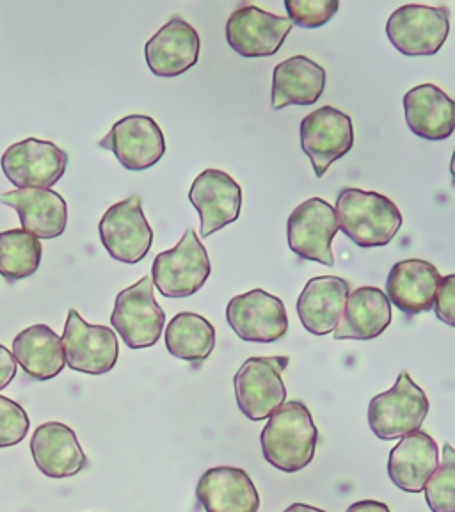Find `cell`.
<instances>
[{
    "label": "cell",
    "mask_w": 455,
    "mask_h": 512,
    "mask_svg": "<svg viewBox=\"0 0 455 512\" xmlns=\"http://www.w3.org/2000/svg\"><path fill=\"white\" fill-rule=\"evenodd\" d=\"M260 443L264 459L271 466L285 473L301 472L315 457L319 429L306 404L290 400L269 416Z\"/></svg>",
    "instance_id": "1"
},
{
    "label": "cell",
    "mask_w": 455,
    "mask_h": 512,
    "mask_svg": "<svg viewBox=\"0 0 455 512\" xmlns=\"http://www.w3.org/2000/svg\"><path fill=\"white\" fill-rule=\"evenodd\" d=\"M338 228L360 248L388 246L402 226V214L379 192L344 189L336 200Z\"/></svg>",
    "instance_id": "2"
},
{
    "label": "cell",
    "mask_w": 455,
    "mask_h": 512,
    "mask_svg": "<svg viewBox=\"0 0 455 512\" xmlns=\"http://www.w3.org/2000/svg\"><path fill=\"white\" fill-rule=\"evenodd\" d=\"M429 399L406 370L392 390L376 395L368 404V425L379 440L392 441L420 431L429 415Z\"/></svg>",
    "instance_id": "3"
},
{
    "label": "cell",
    "mask_w": 455,
    "mask_h": 512,
    "mask_svg": "<svg viewBox=\"0 0 455 512\" xmlns=\"http://www.w3.org/2000/svg\"><path fill=\"white\" fill-rule=\"evenodd\" d=\"M212 272L207 249L196 232L187 228L184 237L169 251L155 256L152 267L153 287L169 299H185L200 292Z\"/></svg>",
    "instance_id": "4"
},
{
    "label": "cell",
    "mask_w": 455,
    "mask_h": 512,
    "mask_svg": "<svg viewBox=\"0 0 455 512\" xmlns=\"http://www.w3.org/2000/svg\"><path fill=\"white\" fill-rule=\"evenodd\" d=\"M287 367V356H256L244 361L233 379L235 399L242 415L251 422H262L285 404L287 388L281 376Z\"/></svg>",
    "instance_id": "5"
},
{
    "label": "cell",
    "mask_w": 455,
    "mask_h": 512,
    "mask_svg": "<svg viewBox=\"0 0 455 512\" xmlns=\"http://www.w3.org/2000/svg\"><path fill=\"white\" fill-rule=\"evenodd\" d=\"M111 324L130 349H146L159 342L166 324V313L153 297L150 276H144L136 285L121 290L114 303Z\"/></svg>",
    "instance_id": "6"
},
{
    "label": "cell",
    "mask_w": 455,
    "mask_h": 512,
    "mask_svg": "<svg viewBox=\"0 0 455 512\" xmlns=\"http://www.w3.org/2000/svg\"><path fill=\"white\" fill-rule=\"evenodd\" d=\"M386 34L404 56H434L450 34V13L445 8L406 4L388 18Z\"/></svg>",
    "instance_id": "7"
},
{
    "label": "cell",
    "mask_w": 455,
    "mask_h": 512,
    "mask_svg": "<svg viewBox=\"0 0 455 512\" xmlns=\"http://www.w3.org/2000/svg\"><path fill=\"white\" fill-rule=\"evenodd\" d=\"M61 342L66 365L80 374L102 376L111 372L120 358V342L114 329L89 324L73 308L68 312Z\"/></svg>",
    "instance_id": "8"
},
{
    "label": "cell",
    "mask_w": 455,
    "mask_h": 512,
    "mask_svg": "<svg viewBox=\"0 0 455 512\" xmlns=\"http://www.w3.org/2000/svg\"><path fill=\"white\" fill-rule=\"evenodd\" d=\"M98 233L107 253L123 264H139L150 253L152 226L146 221L139 194L107 208L98 224Z\"/></svg>",
    "instance_id": "9"
},
{
    "label": "cell",
    "mask_w": 455,
    "mask_h": 512,
    "mask_svg": "<svg viewBox=\"0 0 455 512\" xmlns=\"http://www.w3.org/2000/svg\"><path fill=\"white\" fill-rule=\"evenodd\" d=\"M338 232L335 207L326 200L312 198L301 203L288 217V248L303 260L331 267L335 265L331 244Z\"/></svg>",
    "instance_id": "10"
},
{
    "label": "cell",
    "mask_w": 455,
    "mask_h": 512,
    "mask_svg": "<svg viewBox=\"0 0 455 512\" xmlns=\"http://www.w3.org/2000/svg\"><path fill=\"white\" fill-rule=\"evenodd\" d=\"M0 166L18 189H50L63 178L68 155L57 144L29 137L9 146Z\"/></svg>",
    "instance_id": "11"
},
{
    "label": "cell",
    "mask_w": 455,
    "mask_h": 512,
    "mask_svg": "<svg viewBox=\"0 0 455 512\" xmlns=\"http://www.w3.org/2000/svg\"><path fill=\"white\" fill-rule=\"evenodd\" d=\"M301 146L312 162L317 178L326 175L331 164L351 152L354 127L349 114L331 105L310 112L301 121Z\"/></svg>",
    "instance_id": "12"
},
{
    "label": "cell",
    "mask_w": 455,
    "mask_h": 512,
    "mask_svg": "<svg viewBox=\"0 0 455 512\" xmlns=\"http://www.w3.org/2000/svg\"><path fill=\"white\" fill-rule=\"evenodd\" d=\"M226 319L240 340L253 344L278 342L288 331L285 304L262 288L233 297L226 308Z\"/></svg>",
    "instance_id": "13"
},
{
    "label": "cell",
    "mask_w": 455,
    "mask_h": 512,
    "mask_svg": "<svg viewBox=\"0 0 455 512\" xmlns=\"http://www.w3.org/2000/svg\"><path fill=\"white\" fill-rule=\"evenodd\" d=\"M98 146L114 153L128 171H146L166 153V139L159 123L143 114H130L114 123Z\"/></svg>",
    "instance_id": "14"
},
{
    "label": "cell",
    "mask_w": 455,
    "mask_h": 512,
    "mask_svg": "<svg viewBox=\"0 0 455 512\" xmlns=\"http://www.w3.org/2000/svg\"><path fill=\"white\" fill-rule=\"evenodd\" d=\"M288 16L272 15L269 11L244 4L233 11L226 24L228 45L242 57H271L280 50L292 31Z\"/></svg>",
    "instance_id": "15"
},
{
    "label": "cell",
    "mask_w": 455,
    "mask_h": 512,
    "mask_svg": "<svg viewBox=\"0 0 455 512\" xmlns=\"http://www.w3.org/2000/svg\"><path fill=\"white\" fill-rule=\"evenodd\" d=\"M189 201L200 214L201 237L207 239L239 219L242 189L221 169H205L192 182Z\"/></svg>",
    "instance_id": "16"
},
{
    "label": "cell",
    "mask_w": 455,
    "mask_h": 512,
    "mask_svg": "<svg viewBox=\"0 0 455 512\" xmlns=\"http://www.w3.org/2000/svg\"><path fill=\"white\" fill-rule=\"evenodd\" d=\"M200 34L182 18H171L144 47L150 72L157 77H178L200 59Z\"/></svg>",
    "instance_id": "17"
},
{
    "label": "cell",
    "mask_w": 455,
    "mask_h": 512,
    "mask_svg": "<svg viewBox=\"0 0 455 512\" xmlns=\"http://www.w3.org/2000/svg\"><path fill=\"white\" fill-rule=\"evenodd\" d=\"M31 454L38 470L50 479H68L88 466L72 427L61 422H47L34 431Z\"/></svg>",
    "instance_id": "18"
},
{
    "label": "cell",
    "mask_w": 455,
    "mask_h": 512,
    "mask_svg": "<svg viewBox=\"0 0 455 512\" xmlns=\"http://www.w3.org/2000/svg\"><path fill=\"white\" fill-rule=\"evenodd\" d=\"M440 281L436 265L420 258H409L393 265L386 280V296L400 312L408 315L431 312Z\"/></svg>",
    "instance_id": "19"
},
{
    "label": "cell",
    "mask_w": 455,
    "mask_h": 512,
    "mask_svg": "<svg viewBox=\"0 0 455 512\" xmlns=\"http://www.w3.org/2000/svg\"><path fill=\"white\" fill-rule=\"evenodd\" d=\"M0 203L15 208L22 230L38 239H57L66 230V201L52 189H15L0 194Z\"/></svg>",
    "instance_id": "20"
},
{
    "label": "cell",
    "mask_w": 455,
    "mask_h": 512,
    "mask_svg": "<svg viewBox=\"0 0 455 512\" xmlns=\"http://www.w3.org/2000/svg\"><path fill=\"white\" fill-rule=\"evenodd\" d=\"M196 496L207 512H258L260 496L246 470L216 466L201 475Z\"/></svg>",
    "instance_id": "21"
},
{
    "label": "cell",
    "mask_w": 455,
    "mask_h": 512,
    "mask_svg": "<svg viewBox=\"0 0 455 512\" xmlns=\"http://www.w3.org/2000/svg\"><path fill=\"white\" fill-rule=\"evenodd\" d=\"M349 294V283L338 276H319L308 281L297 299V315L306 331L317 336L333 333L344 317Z\"/></svg>",
    "instance_id": "22"
},
{
    "label": "cell",
    "mask_w": 455,
    "mask_h": 512,
    "mask_svg": "<svg viewBox=\"0 0 455 512\" xmlns=\"http://www.w3.org/2000/svg\"><path fill=\"white\" fill-rule=\"evenodd\" d=\"M404 114L411 132L427 141H445L455 132V100L434 84L409 89Z\"/></svg>",
    "instance_id": "23"
},
{
    "label": "cell",
    "mask_w": 455,
    "mask_h": 512,
    "mask_svg": "<svg viewBox=\"0 0 455 512\" xmlns=\"http://www.w3.org/2000/svg\"><path fill=\"white\" fill-rule=\"evenodd\" d=\"M440 466V452L431 434L411 432L393 448L388 459V475L406 493H422L432 473Z\"/></svg>",
    "instance_id": "24"
},
{
    "label": "cell",
    "mask_w": 455,
    "mask_h": 512,
    "mask_svg": "<svg viewBox=\"0 0 455 512\" xmlns=\"http://www.w3.org/2000/svg\"><path fill=\"white\" fill-rule=\"evenodd\" d=\"M392 304L381 288L360 287L347 297L335 340H374L392 324Z\"/></svg>",
    "instance_id": "25"
},
{
    "label": "cell",
    "mask_w": 455,
    "mask_h": 512,
    "mask_svg": "<svg viewBox=\"0 0 455 512\" xmlns=\"http://www.w3.org/2000/svg\"><path fill=\"white\" fill-rule=\"evenodd\" d=\"M326 89V70L310 57L294 56L281 61L272 73V109L288 105H313Z\"/></svg>",
    "instance_id": "26"
},
{
    "label": "cell",
    "mask_w": 455,
    "mask_h": 512,
    "mask_svg": "<svg viewBox=\"0 0 455 512\" xmlns=\"http://www.w3.org/2000/svg\"><path fill=\"white\" fill-rule=\"evenodd\" d=\"M13 356L34 381H50L66 367L63 342L45 324H34L18 333L13 340Z\"/></svg>",
    "instance_id": "27"
},
{
    "label": "cell",
    "mask_w": 455,
    "mask_h": 512,
    "mask_svg": "<svg viewBox=\"0 0 455 512\" xmlns=\"http://www.w3.org/2000/svg\"><path fill=\"white\" fill-rule=\"evenodd\" d=\"M166 347L178 360L205 361L216 347V328L198 313H178L166 328Z\"/></svg>",
    "instance_id": "28"
},
{
    "label": "cell",
    "mask_w": 455,
    "mask_h": 512,
    "mask_svg": "<svg viewBox=\"0 0 455 512\" xmlns=\"http://www.w3.org/2000/svg\"><path fill=\"white\" fill-rule=\"evenodd\" d=\"M40 239L22 228L0 232V276L9 283L25 280L40 269Z\"/></svg>",
    "instance_id": "29"
},
{
    "label": "cell",
    "mask_w": 455,
    "mask_h": 512,
    "mask_svg": "<svg viewBox=\"0 0 455 512\" xmlns=\"http://www.w3.org/2000/svg\"><path fill=\"white\" fill-rule=\"evenodd\" d=\"M425 500L432 512H455V450L443 447L441 463L425 484Z\"/></svg>",
    "instance_id": "30"
},
{
    "label": "cell",
    "mask_w": 455,
    "mask_h": 512,
    "mask_svg": "<svg viewBox=\"0 0 455 512\" xmlns=\"http://www.w3.org/2000/svg\"><path fill=\"white\" fill-rule=\"evenodd\" d=\"M285 8L292 24L303 29H319L328 24L340 8L338 0H287Z\"/></svg>",
    "instance_id": "31"
},
{
    "label": "cell",
    "mask_w": 455,
    "mask_h": 512,
    "mask_svg": "<svg viewBox=\"0 0 455 512\" xmlns=\"http://www.w3.org/2000/svg\"><path fill=\"white\" fill-rule=\"evenodd\" d=\"M31 427L25 409L4 395H0V448L15 447L25 440Z\"/></svg>",
    "instance_id": "32"
},
{
    "label": "cell",
    "mask_w": 455,
    "mask_h": 512,
    "mask_svg": "<svg viewBox=\"0 0 455 512\" xmlns=\"http://www.w3.org/2000/svg\"><path fill=\"white\" fill-rule=\"evenodd\" d=\"M434 313L450 328H455V274L441 278L438 294L434 299Z\"/></svg>",
    "instance_id": "33"
},
{
    "label": "cell",
    "mask_w": 455,
    "mask_h": 512,
    "mask_svg": "<svg viewBox=\"0 0 455 512\" xmlns=\"http://www.w3.org/2000/svg\"><path fill=\"white\" fill-rule=\"evenodd\" d=\"M16 370H18V363L13 352L9 351L8 347L0 345V390L8 388L16 377Z\"/></svg>",
    "instance_id": "34"
},
{
    "label": "cell",
    "mask_w": 455,
    "mask_h": 512,
    "mask_svg": "<svg viewBox=\"0 0 455 512\" xmlns=\"http://www.w3.org/2000/svg\"><path fill=\"white\" fill-rule=\"evenodd\" d=\"M345 512H392L388 505L377 500H360L356 504H352Z\"/></svg>",
    "instance_id": "35"
},
{
    "label": "cell",
    "mask_w": 455,
    "mask_h": 512,
    "mask_svg": "<svg viewBox=\"0 0 455 512\" xmlns=\"http://www.w3.org/2000/svg\"><path fill=\"white\" fill-rule=\"evenodd\" d=\"M283 512H326L322 511V509H317V507H312V505L306 504H292L290 507H287Z\"/></svg>",
    "instance_id": "36"
},
{
    "label": "cell",
    "mask_w": 455,
    "mask_h": 512,
    "mask_svg": "<svg viewBox=\"0 0 455 512\" xmlns=\"http://www.w3.org/2000/svg\"><path fill=\"white\" fill-rule=\"evenodd\" d=\"M450 175H452V178H454L455 184V150L454 155H452V162H450Z\"/></svg>",
    "instance_id": "37"
}]
</instances>
